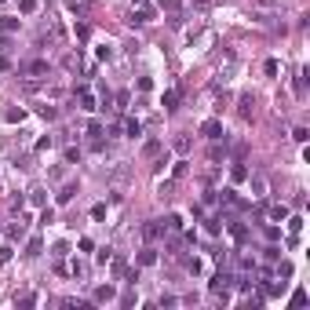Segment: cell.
I'll return each mask as SVG.
<instances>
[{
  "label": "cell",
  "instance_id": "cell-30",
  "mask_svg": "<svg viewBox=\"0 0 310 310\" xmlns=\"http://www.w3.org/2000/svg\"><path fill=\"white\" fill-rule=\"evenodd\" d=\"M292 139H296V143H307L310 131H307V128H296V131H292Z\"/></svg>",
  "mask_w": 310,
  "mask_h": 310
},
{
  "label": "cell",
  "instance_id": "cell-25",
  "mask_svg": "<svg viewBox=\"0 0 310 310\" xmlns=\"http://www.w3.org/2000/svg\"><path fill=\"white\" fill-rule=\"evenodd\" d=\"M292 307H307V292H303V288H296V292H292Z\"/></svg>",
  "mask_w": 310,
  "mask_h": 310
},
{
  "label": "cell",
  "instance_id": "cell-29",
  "mask_svg": "<svg viewBox=\"0 0 310 310\" xmlns=\"http://www.w3.org/2000/svg\"><path fill=\"white\" fill-rule=\"evenodd\" d=\"M0 26H4V33H15V30H18V18H4Z\"/></svg>",
  "mask_w": 310,
  "mask_h": 310
},
{
  "label": "cell",
  "instance_id": "cell-5",
  "mask_svg": "<svg viewBox=\"0 0 310 310\" xmlns=\"http://www.w3.org/2000/svg\"><path fill=\"white\" fill-rule=\"evenodd\" d=\"M114 299H117V288L114 285H99L95 296H91V303H114Z\"/></svg>",
  "mask_w": 310,
  "mask_h": 310
},
{
  "label": "cell",
  "instance_id": "cell-16",
  "mask_svg": "<svg viewBox=\"0 0 310 310\" xmlns=\"http://www.w3.org/2000/svg\"><path fill=\"white\" fill-rule=\"evenodd\" d=\"M124 131H128L131 139H135V135H143V124H139L135 117H128V120H124Z\"/></svg>",
  "mask_w": 310,
  "mask_h": 310
},
{
  "label": "cell",
  "instance_id": "cell-18",
  "mask_svg": "<svg viewBox=\"0 0 310 310\" xmlns=\"http://www.w3.org/2000/svg\"><path fill=\"white\" fill-rule=\"evenodd\" d=\"M73 194H77V186H73V183H70V186H62V190H59V204H70V201H73Z\"/></svg>",
  "mask_w": 310,
  "mask_h": 310
},
{
  "label": "cell",
  "instance_id": "cell-36",
  "mask_svg": "<svg viewBox=\"0 0 310 310\" xmlns=\"http://www.w3.org/2000/svg\"><path fill=\"white\" fill-rule=\"evenodd\" d=\"M22 233H26V223H22V219H18V223H15V227H11V237H22Z\"/></svg>",
  "mask_w": 310,
  "mask_h": 310
},
{
  "label": "cell",
  "instance_id": "cell-8",
  "mask_svg": "<svg viewBox=\"0 0 310 310\" xmlns=\"http://www.w3.org/2000/svg\"><path fill=\"white\" fill-rule=\"evenodd\" d=\"M77 102H80V110H95V95H91V88H77Z\"/></svg>",
  "mask_w": 310,
  "mask_h": 310
},
{
  "label": "cell",
  "instance_id": "cell-4",
  "mask_svg": "<svg viewBox=\"0 0 310 310\" xmlns=\"http://www.w3.org/2000/svg\"><path fill=\"white\" fill-rule=\"evenodd\" d=\"M44 73H48V62L44 59H33V62L22 66V77H44Z\"/></svg>",
  "mask_w": 310,
  "mask_h": 310
},
{
  "label": "cell",
  "instance_id": "cell-20",
  "mask_svg": "<svg viewBox=\"0 0 310 310\" xmlns=\"http://www.w3.org/2000/svg\"><path fill=\"white\" fill-rule=\"evenodd\" d=\"M230 237H233V241H245V237H248V230L241 227V223H230Z\"/></svg>",
  "mask_w": 310,
  "mask_h": 310
},
{
  "label": "cell",
  "instance_id": "cell-17",
  "mask_svg": "<svg viewBox=\"0 0 310 310\" xmlns=\"http://www.w3.org/2000/svg\"><path fill=\"white\" fill-rule=\"evenodd\" d=\"M30 201H33V204H44V201H48V190H44V186H33V190H30Z\"/></svg>",
  "mask_w": 310,
  "mask_h": 310
},
{
  "label": "cell",
  "instance_id": "cell-35",
  "mask_svg": "<svg viewBox=\"0 0 310 310\" xmlns=\"http://www.w3.org/2000/svg\"><path fill=\"white\" fill-rule=\"evenodd\" d=\"M204 230H208V233H219V219H204Z\"/></svg>",
  "mask_w": 310,
  "mask_h": 310
},
{
  "label": "cell",
  "instance_id": "cell-31",
  "mask_svg": "<svg viewBox=\"0 0 310 310\" xmlns=\"http://www.w3.org/2000/svg\"><path fill=\"white\" fill-rule=\"evenodd\" d=\"M175 150H179V154H186V150H190V139L179 135V139H175Z\"/></svg>",
  "mask_w": 310,
  "mask_h": 310
},
{
  "label": "cell",
  "instance_id": "cell-37",
  "mask_svg": "<svg viewBox=\"0 0 310 310\" xmlns=\"http://www.w3.org/2000/svg\"><path fill=\"white\" fill-rule=\"evenodd\" d=\"M55 114H59V110H55V106H40V117H44V120H51Z\"/></svg>",
  "mask_w": 310,
  "mask_h": 310
},
{
  "label": "cell",
  "instance_id": "cell-32",
  "mask_svg": "<svg viewBox=\"0 0 310 310\" xmlns=\"http://www.w3.org/2000/svg\"><path fill=\"white\" fill-rule=\"evenodd\" d=\"M179 4H183V0H161L164 11H179Z\"/></svg>",
  "mask_w": 310,
  "mask_h": 310
},
{
  "label": "cell",
  "instance_id": "cell-38",
  "mask_svg": "<svg viewBox=\"0 0 310 310\" xmlns=\"http://www.w3.org/2000/svg\"><path fill=\"white\" fill-rule=\"evenodd\" d=\"M40 223H44V227H48V223H55V212H51V208H44V212H40Z\"/></svg>",
  "mask_w": 310,
  "mask_h": 310
},
{
  "label": "cell",
  "instance_id": "cell-28",
  "mask_svg": "<svg viewBox=\"0 0 310 310\" xmlns=\"http://www.w3.org/2000/svg\"><path fill=\"white\" fill-rule=\"evenodd\" d=\"M252 190H256V197H263V194H267V183L256 175V179H252Z\"/></svg>",
  "mask_w": 310,
  "mask_h": 310
},
{
  "label": "cell",
  "instance_id": "cell-27",
  "mask_svg": "<svg viewBox=\"0 0 310 310\" xmlns=\"http://www.w3.org/2000/svg\"><path fill=\"white\" fill-rule=\"evenodd\" d=\"M288 230H292V237H296V233L303 230V219H299V215H292V219H288Z\"/></svg>",
  "mask_w": 310,
  "mask_h": 310
},
{
  "label": "cell",
  "instance_id": "cell-19",
  "mask_svg": "<svg viewBox=\"0 0 310 310\" xmlns=\"http://www.w3.org/2000/svg\"><path fill=\"white\" fill-rule=\"evenodd\" d=\"M161 227H164V230H172V233H175V230H183V219H179V215H168V219L161 223Z\"/></svg>",
  "mask_w": 310,
  "mask_h": 310
},
{
  "label": "cell",
  "instance_id": "cell-9",
  "mask_svg": "<svg viewBox=\"0 0 310 310\" xmlns=\"http://www.w3.org/2000/svg\"><path fill=\"white\" fill-rule=\"evenodd\" d=\"M154 263H157V248L146 245L143 252H139V267H154Z\"/></svg>",
  "mask_w": 310,
  "mask_h": 310
},
{
  "label": "cell",
  "instance_id": "cell-6",
  "mask_svg": "<svg viewBox=\"0 0 310 310\" xmlns=\"http://www.w3.org/2000/svg\"><path fill=\"white\" fill-rule=\"evenodd\" d=\"M161 233H164L161 223H146V227H143V241H150V245H154V241L161 237Z\"/></svg>",
  "mask_w": 310,
  "mask_h": 310
},
{
  "label": "cell",
  "instance_id": "cell-34",
  "mask_svg": "<svg viewBox=\"0 0 310 310\" xmlns=\"http://www.w3.org/2000/svg\"><path fill=\"white\" fill-rule=\"evenodd\" d=\"M120 303H124V307H135V288H131V292H124V296H120Z\"/></svg>",
  "mask_w": 310,
  "mask_h": 310
},
{
  "label": "cell",
  "instance_id": "cell-24",
  "mask_svg": "<svg viewBox=\"0 0 310 310\" xmlns=\"http://www.w3.org/2000/svg\"><path fill=\"white\" fill-rule=\"evenodd\" d=\"M128 274V263L124 259H114V277H124Z\"/></svg>",
  "mask_w": 310,
  "mask_h": 310
},
{
  "label": "cell",
  "instance_id": "cell-12",
  "mask_svg": "<svg viewBox=\"0 0 310 310\" xmlns=\"http://www.w3.org/2000/svg\"><path fill=\"white\" fill-rule=\"evenodd\" d=\"M161 106H164V110H175V106H179V91H175V88H172V91H164Z\"/></svg>",
  "mask_w": 310,
  "mask_h": 310
},
{
  "label": "cell",
  "instance_id": "cell-22",
  "mask_svg": "<svg viewBox=\"0 0 310 310\" xmlns=\"http://www.w3.org/2000/svg\"><path fill=\"white\" fill-rule=\"evenodd\" d=\"M143 154H146V157H157V154H161V143H157V139H150V143L143 146Z\"/></svg>",
  "mask_w": 310,
  "mask_h": 310
},
{
  "label": "cell",
  "instance_id": "cell-33",
  "mask_svg": "<svg viewBox=\"0 0 310 310\" xmlns=\"http://www.w3.org/2000/svg\"><path fill=\"white\" fill-rule=\"evenodd\" d=\"M91 219H106V204H95V208H91Z\"/></svg>",
  "mask_w": 310,
  "mask_h": 310
},
{
  "label": "cell",
  "instance_id": "cell-14",
  "mask_svg": "<svg viewBox=\"0 0 310 310\" xmlns=\"http://www.w3.org/2000/svg\"><path fill=\"white\" fill-rule=\"evenodd\" d=\"M270 219H274V223H281V219H288V208H285V204H270Z\"/></svg>",
  "mask_w": 310,
  "mask_h": 310
},
{
  "label": "cell",
  "instance_id": "cell-13",
  "mask_svg": "<svg viewBox=\"0 0 310 310\" xmlns=\"http://www.w3.org/2000/svg\"><path fill=\"white\" fill-rule=\"evenodd\" d=\"M131 26H143V22H150V7H139V11H131V18H128Z\"/></svg>",
  "mask_w": 310,
  "mask_h": 310
},
{
  "label": "cell",
  "instance_id": "cell-23",
  "mask_svg": "<svg viewBox=\"0 0 310 310\" xmlns=\"http://www.w3.org/2000/svg\"><path fill=\"white\" fill-rule=\"evenodd\" d=\"M18 11H22V15H33V11H37V0H18Z\"/></svg>",
  "mask_w": 310,
  "mask_h": 310
},
{
  "label": "cell",
  "instance_id": "cell-39",
  "mask_svg": "<svg viewBox=\"0 0 310 310\" xmlns=\"http://www.w3.org/2000/svg\"><path fill=\"white\" fill-rule=\"evenodd\" d=\"M7 259H11V248H0V267H4Z\"/></svg>",
  "mask_w": 310,
  "mask_h": 310
},
{
  "label": "cell",
  "instance_id": "cell-7",
  "mask_svg": "<svg viewBox=\"0 0 310 310\" xmlns=\"http://www.w3.org/2000/svg\"><path fill=\"white\" fill-rule=\"evenodd\" d=\"M4 120H7V124H22V120H26V110H22V106H7V110H4Z\"/></svg>",
  "mask_w": 310,
  "mask_h": 310
},
{
  "label": "cell",
  "instance_id": "cell-1",
  "mask_svg": "<svg viewBox=\"0 0 310 310\" xmlns=\"http://www.w3.org/2000/svg\"><path fill=\"white\" fill-rule=\"evenodd\" d=\"M230 285H233V277L227 274V270H219V274H215V277H212V285H208V288H212V292H215V296H219V292H223V296H227V288H230Z\"/></svg>",
  "mask_w": 310,
  "mask_h": 310
},
{
  "label": "cell",
  "instance_id": "cell-11",
  "mask_svg": "<svg viewBox=\"0 0 310 310\" xmlns=\"http://www.w3.org/2000/svg\"><path fill=\"white\" fill-rule=\"evenodd\" d=\"M88 7H91L88 0H70V11L77 15V18H84V15H88Z\"/></svg>",
  "mask_w": 310,
  "mask_h": 310
},
{
  "label": "cell",
  "instance_id": "cell-2",
  "mask_svg": "<svg viewBox=\"0 0 310 310\" xmlns=\"http://www.w3.org/2000/svg\"><path fill=\"white\" fill-rule=\"evenodd\" d=\"M237 114L245 117V120L256 117V95H241V99H237Z\"/></svg>",
  "mask_w": 310,
  "mask_h": 310
},
{
  "label": "cell",
  "instance_id": "cell-26",
  "mask_svg": "<svg viewBox=\"0 0 310 310\" xmlns=\"http://www.w3.org/2000/svg\"><path fill=\"white\" fill-rule=\"evenodd\" d=\"M73 277H88V263H80V259L73 263Z\"/></svg>",
  "mask_w": 310,
  "mask_h": 310
},
{
  "label": "cell",
  "instance_id": "cell-15",
  "mask_svg": "<svg viewBox=\"0 0 310 310\" xmlns=\"http://www.w3.org/2000/svg\"><path fill=\"white\" fill-rule=\"evenodd\" d=\"M230 179H233V183H245V179H248V168H245V164H233V168H230Z\"/></svg>",
  "mask_w": 310,
  "mask_h": 310
},
{
  "label": "cell",
  "instance_id": "cell-10",
  "mask_svg": "<svg viewBox=\"0 0 310 310\" xmlns=\"http://www.w3.org/2000/svg\"><path fill=\"white\" fill-rule=\"evenodd\" d=\"M102 131H106V128H102L99 120H91V124H88V135H91V143H95V150L102 146Z\"/></svg>",
  "mask_w": 310,
  "mask_h": 310
},
{
  "label": "cell",
  "instance_id": "cell-3",
  "mask_svg": "<svg viewBox=\"0 0 310 310\" xmlns=\"http://www.w3.org/2000/svg\"><path fill=\"white\" fill-rule=\"evenodd\" d=\"M201 135H204V139H223V120L208 117V120L201 124Z\"/></svg>",
  "mask_w": 310,
  "mask_h": 310
},
{
  "label": "cell",
  "instance_id": "cell-21",
  "mask_svg": "<svg viewBox=\"0 0 310 310\" xmlns=\"http://www.w3.org/2000/svg\"><path fill=\"white\" fill-rule=\"evenodd\" d=\"M40 248H44V241H40V237H33L30 245H26V256H40Z\"/></svg>",
  "mask_w": 310,
  "mask_h": 310
}]
</instances>
